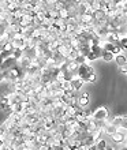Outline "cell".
<instances>
[{"label":"cell","mask_w":127,"mask_h":150,"mask_svg":"<svg viewBox=\"0 0 127 150\" xmlns=\"http://www.w3.org/2000/svg\"><path fill=\"white\" fill-rule=\"evenodd\" d=\"M78 76H79L84 82H87V83H92L96 81V72H94V68L89 66L87 63L85 64H81L79 67H78Z\"/></svg>","instance_id":"1"},{"label":"cell","mask_w":127,"mask_h":150,"mask_svg":"<svg viewBox=\"0 0 127 150\" xmlns=\"http://www.w3.org/2000/svg\"><path fill=\"white\" fill-rule=\"evenodd\" d=\"M92 120L94 122H108L109 120V111L107 107H99L92 115Z\"/></svg>","instance_id":"2"},{"label":"cell","mask_w":127,"mask_h":150,"mask_svg":"<svg viewBox=\"0 0 127 150\" xmlns=\"http://www.w3.org/2000/svg\"><path fill=\"white\" fill-rule=\"evenodd\" d=\"M32 57H29V56H26L25 55L23 57H22V59L19 60V62H18V66H19L21 68H22V70H23V71H26V70H28L29 67H30V66H32Z\"/></svg>","instance_id":"3"},{"label":"cell","mask_w":127,"mask_h":150,"mask_svg":"<svg viewBox=\"0 0 127 150\" xmlns=\"http://www.w3.org/2000/svg\"><path fill=\"white\" fill-rule=\"evenodd\" d=\"M111 138H112V141H114L115 143H122V142L126 141V134H124L123 131H120L119 128H118V131H116L115 134L111 135Z\"/></svg>","instance_id":"4"},{"label":"cell","mask_w":127,"mask_h":150,"mask_svg":"<svg viewBox=\"0 0 127 150\" xmlns=\"http://www.w3.org/2000/svg\"><path fill=\"white\" fill-rule=\"evenodd\" d=\"M84 81L78 76V75H75V76H72V79H71V85H72V90L74 91H78V90H81V87L84 86Z\"/></svg>","instance_id":"5"},{"label":"cell","mask_w":127,"mask_h":150,"mask_svg":"<svg viewBox=\"0 0 127 150\" xmlns=\"http://www.w3.org/2000/svg\"><path fill=\"white\" fill-rule=\"evenodd\" d=\"M78 105H79L81 108H84V107H86L87 104H89V94L87 93H82V94H79L78 96Z\"/></svg>","instance_id":"6"},{"label":"cell","mask_w":127,"mask_h":150,"mask_svg":"<svg viewBox=\"0 0 127 150\" xmlns=\"http://www.w3.org/2000/svg\"><path fill=\"white\" fill-rule=\"evenodd\" d=\"M103 130H104V134H108V135H112V134H115L116 131H118V128H116L114 124H111V122H108L105 126L103 127Z\"/></svg>","instance_id":"7"},{"label":"cell","mask_w":127,"mask_h":150,"mask_svg":"<svg viewBox=\"0 0 127 150\" xmlns=\"http://www.w3.org/2000/svg\"><path fill=\"white\" fill-rule=\"evenodd\" d=\"M101 59H104L105 62H112V60L115 59V55L112 53V52H107L103 49V53H101Z\"/></svg>","instance_id":"8"},{"label":"cell","mask_w":127,"mask_h":150,"mask_svg":"<svg viewBox=\"0 0 127 150\" xmlns=\"http://www.w3.org/2000/svg\"><path fill=\"white\" fill-rule=\"evenodd\" d=\"M14 49H15V48H14V45H12L11 41H8V42L3 44V52H7V53H11V55H12Z\"/></svg>","instance_id":"9"},{"label":"cell","mask_w":127,"mask_h":150,"mask_svg":"<svg viewBox=\"0 0 127 150\" xmlns=\"http://www.w3.org/2000/svg\"><path fill=\"white\" fill-rule=\"evenodd\" d=\"M115 62H116V64H118L119 67H120V66H124V64H127L126 56H123V55H116Z\"/></svg>","instance_id":"10"},{"label":"cell","mask_w":127,"mask_h":150,"mask_svg":"<svg viewBox=\"0 0 127 150\" xmlns=\"http://www.w3.org/2000/svg\"><path fill=\"white\" fill-rule=\"evenodd\" d=\"M12 56H14V57L19 62V60L25 56V52L22 51V49H16V48H15V49H14V52H12Z\"/></svg>","instance_id":"11"},{"label":"cell","mask_w":127,"mask_h":150,"mask_svg":"<svg viewBox=\"0 0 127 150\" xmlns=\"http://www.w3.org/2000/svg\"><path fill=\"white\" fill-rule=\"evenodd\" d=\"M119 45L122 48V51H126L127 49V36H122L119 38Z\"/></svg>","instance_id":"12"},{"label":"cell","mask_w":127,"mask_h":150,"mask_svg":"<svg viewBox=\"0 0 127 150\" xmlns=\"http://www.w3.org/2000/svg\"><path fill=\"white\" fill-rule=\"evenodd\" d=\"M111 122V124H114V126L116 127V128H120V123H122V116H115V117L112 119V120H109Z\"/></svg>","instance_id":"13"},{"label":"cell","mask_w":127,"mask_h":150,"mask_svg":"<svg viewBox=\"0 0 127 150\" xmlns=\"http://www.w3.org/2000/svg\"><path fill=\"white\" fill-rule=\"evenodd\" d=\"M96 146H97V149L99 150H105L108 145H107V142H105V139H100L99 142L96 143Z\"/></svg>","instance_id":"14"},{"label":"cell","mask_w":127,"mask_h":150,"mask_svg":"<svg viewBox=\"0 0 127 150\" xmlns=\"http://www.w3.org/2000/svg\"><path fill=\"white\" fill-rule=\"evenodd\" d=\"M120 128H126V130H127V116H122V123H120Z\"/></svg>","instance_id":"15"},{"label":"cell","mask_w":127,"mask_h":150,"mask_svg":"<svg viewBox=\"0 0 127 150\" xmlns=\"http://www.w3.org/2000/svg\"><path fill=\"white\" fill-rule=\"evenodd\" d=\"M0 150H11V147H10V145H7V143H1V145H0Z\"/></svg>","instance_id":"16"},{"label":"cell","mask_w":127,"mask_h":150,"mask_svg":"<svg viewBox=\"0 0 127 150\" xmlns=\"http://www.w3.org/2000/svg\"><path fill=\"white\" fill-rule=\"evenodd\" d=\"M119 71L124 72V74H127V64H124V66H120L119 67Z\"/></svg>","instance_id":"17"},{"label":"cell","mask_w":127,"mask_h":150,"mask_svg":"<svg viewBox=\"0 0 127 150\" xmlns=\"http://www.w3.org/2000/svg\"><path fill=\"white\" fill-rule=\"evenodd\" d=\"M4 60H6V59H4V56L1 55V53H0V68L3 67V64H4Z\"/></svg>","instance_id":"18"},{"label":"cell","mask_w":127,"mask_h":150,"mask_svg":"<svg viewBox=\"0 0 127 150\" xmlns=\"http://www.w3.org/2000/svg\"><path fill=\"white\" fill-rule=\"evenodd\" d=\"M87 150H99V149H97V146H96V143H94V145H90V146H87Z\"/></svg>","instance_id":"19"},{"label":"cell","mask_w":127,"mask_h":150,"mask_svg":"<svg viewBox=\"0 0 127 150\" xmlns=\"http://www.w3.org/2000/svg\"><path fill=\"white\" fill-rule=\"evenodd\" d=\"M120 150H127V145H126V146H123V147H122V149H120Z\"/></svg>","instance_id":"20"},{"label":"cell","mask_w":127,"mask_h":150,"mask_svg":"<svg viewBox=\"0 0 127 150\" xmlns=\"http://www.w3.org/2000/svg\"><path fill=\"white\" fill-rule=\"evenodd\" d=\"M126 141H127V137H126Z\"/></svg>","instance_id":"21"}]
</instances>
